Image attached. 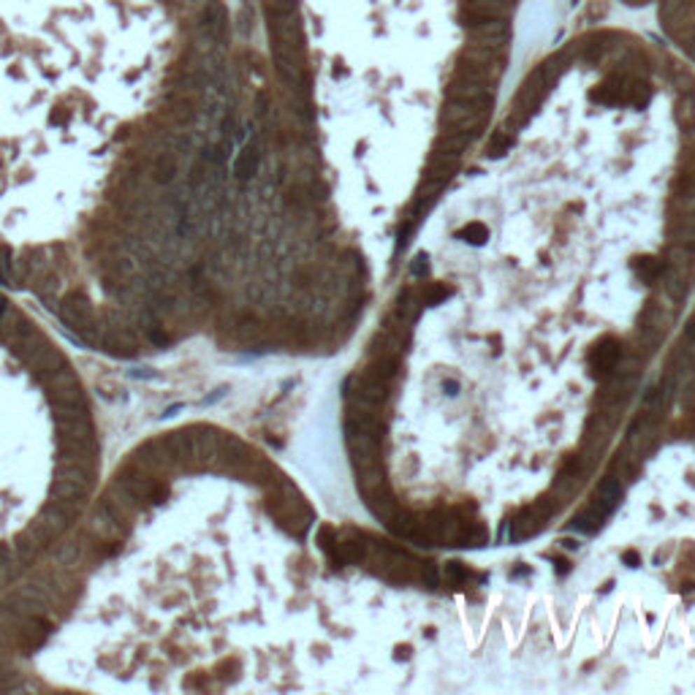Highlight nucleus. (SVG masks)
I'll use <instances>...</instances> for the list:
<instances>
[{
  "mask_svg": "<svg viewBox=\"0 0 695 695\" xmlns=\"http://www.w3.org/2000/svg\"><path fill=\"white\" fill-rule=\"evenodd\" d=\"M589 375L592 378H598V381H608L611 375H614V370L619 367V361H622V345H619V339H614V337H605L601 339L592 351H589Z\"/></svg>",
  "mask_w": 695,
  "mask_h": 695,
  "instance_id": "1",
  "label": "nucleus"
},
{
  "mask_svg": "<svg viewBox=\"0 0 695 695\" xmlns=\"http://www.w3.org/2000/svg\"><path fill=\"white\" fill-rule=\"evenodd\" d=\"M622 500V481L617 475H605L598 486V494H595V508L601 511L603 516H608Z\"/></svg>",
  "mask_w": 695,
  "mask_h": 695,
  "instance_id": "2",
  "label": "nucleus"
},
{
  "mask_svg": "<svg viewBox=\"0 0 695 695\" xmlns=\"http://www.w3.org/2000/svg\"><path fill=\"white\" fill-rule=\"evenodd\" d=\"M364 372L391 386V383L397 381V375H400V361H397V356H388V353H378L375 359L367 364V370H364Z\"/></svg>",
  "mask_w": 695,
  "mask_h": 695,
  "instance_id": "3",
  "label": "nucleus"
},
{
  "mask_svg": "<svg viewBox=\"0 0 695 695\" xmlns=\"http://www.w3.org/2000/svg\"><path fill=\"white\" fill-rule=\"evenodd\" d=\"M633 269L638 272V277H641L644 283H654L663 272L668 269V264H666V258L644 255V258H636V261H633Z\"/></svg>",
  "mask_w": 695,
  "mask_h": 695,
  "instance_id": "4",
  "label": "nucleus"
},
{
  "mask_svg": "<svg viewBox=\"0 0 695 695\" xmlns=\"http://www.w3.org/2000/svg\"><path fill=\"white\" fill-rule=\"evenodd\" d=\"M255 169H258V153H255L253 144H247L245 150L239 153V157H237V163H234V171H237L239 180H250L255 174Z\"/></svg>",
  "mask_w": 695,
  "mask_h": 695,
  "instance_id": "5",
  "label": "nucleus"
},
{
  "mask_svg": "<svg viewBox=\"0 0 695 695\" xmlns=\"http://www.w3.org/2000/svg\"><path fill=\"white\" fill-rule=\"evenodd\" d=\"M603 519H605V516L601 514V511H598L595 505H592L589 511H584V514L576 516V519L570 521V527H573L576 533H584V535H592V533H595V530H598V527L603 524Z\"/></svg>",
  "mask_w": 695,
  "mask_h": 695,
  "instance_id": "6",
  "label": "nucleus"
},
{
  "mask_svg": "<svg viewBox=\"0 0 695 695\" xmlns=\"http://www.w3.org/2000/svg\"><path fill=\"white\" fill-rule=\"evenodd\" d=\"M443 576H446V582L451 587H465L470 579H475V582H484L486 579V576H472L470 570H468V565H462V562H449L446 570H443Z\"/></svg>",
  "mask_w": 695,
  "mask_h": 695,
  "instance_id": "7",
  "label": "nucleus"
},
{
  "mask_svg": "<svg viewBox=\"0 0 695 695\" xmlns=\"http://www.w3.org/2000/svg\"><path fill=\"white\" fill-rule=\"evenodd\" d=\"M456 239H462V242H468L472 247H481L489 239V228L484 223H468L462 231H456Z\"/></svg>",
  "mask_w": 695,
  "mask_h": 695,
  "instance_id": "8",
  "label": "nucleus"
},
{
  "mask_svg": "<svg viewBox=\"0 0 695 695\" xmlns=\"http://www.w3.org/2000/svg\"><path fill=\"white\" fill-rule=\"evenodd\" d=\"M454 288L451 286H443V283H432V286H426L424 293H421V304L426 307H435V304H440V302H446Z\"/></svg>",
  "mask_w": 695,
  "mask_h": 695,
  "instance_id": "9",
  "label": "nucleus"
},
{
  "mask_svg": "<svg viewBox=\"0 0 695 695\" xmlns=\"http://www.w3.org/2000/svg\"><path fill=\"white\" fill-rule=\"evenodd\" d=\"M410 272H413L416 277H424L426 272H429V258H426V253H416V258H413V264H410Z\"/></svg>",
  "mask_w": 695,
  "mask_h": 695,
  "instance_id": "10",
  "label": "nucleus"
},
{
  "mask_svg": "<svg viewBox=\"0 0 695 695\" xmlns=\"http://www.w3.org/2000/svg\"><path fill=\"white\" fill-rule=\"evenodd\" d=\"M443 391H446L449 397H456V394H459V381H454V378H446V381H443Z\"/></svg>",
  "mask_w": 695,
  "mask_h": 695,
  "instance_id": "11",
  "label": "nucleus"
},
{
  "mask_svg": "<svg viewBox=\"0 0 695 695\" xmlns=\"http://www.w3.org/2000/svg\"><path fill=\"white\" fill-rule=\"evenodd\" d=\"M622 560L628 562V568H638V565H641V557H638L636 552H625V557H622Z\"/></svg>",
  "mask_w": 695,
  "mask_h": 695,
  "instance_id": "12",
  "label": "nucleus"
},
{
  "mask_svg": "<svg viewBox=\"0 0 695 695\" xmlns=\"http://www.w3.org/2000/svg\"><path fill=\"white\" fill-rule=\"evenodd\" d=\"M410 657V647H400L397 650V660H407Z\"/></svg>",
  "mask_w": 695,
  "mask_h": 695,
  "instance_id": "13",
  "label": "nucleus"
},
{
  "mask_svg": "<svg viewBox=\"0 0 695 695\" xmlns=\"http://www.w3.org/2000/svg\"><path fill=\"white\" fill-rule=\"evenodd\" d=\"M554 565H557V570H560L562 576H565V573L570 570V565H568V562H565V560H557V562H554Z\"/></svg>",
  "mask_w": 695,
  "mask_h": 695,
  "instance_id": "14",
  "label": "nucleus"
},
{
  "mask_svg": "<svg viewBox=\"0 0 695 695\" xmlns=\"http://www.w3.org/2000/svg\"><path fill=\"white\" fill-rule=\"evenodd\" d=\"M560 543H562V546H565V549H576V546H579V543H576V540H570V538L560 540Z\"/></svg>",
  "mask_w": 695,
  "mask_h": 695,
  "instance_id": "15",
  "label": "nucleus"
}]
</instances>
